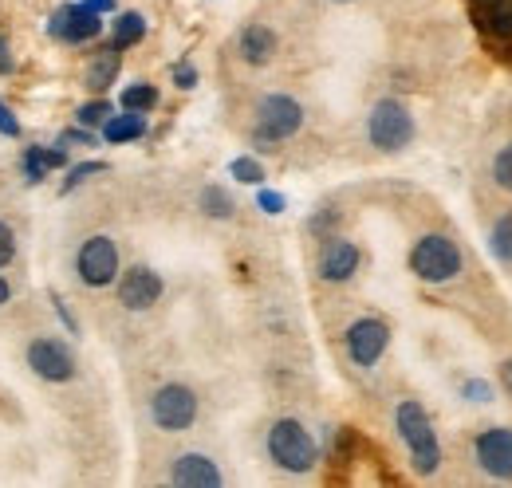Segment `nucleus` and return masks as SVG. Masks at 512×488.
<instances>
[{
  "mask_svg": "<svg viewBox=\"0 0 512 488\" xmlns=\"http://www.w3.org/2000/svg\"><path fill=\"white\" fill-rule=\"evenodd\" d=\"M174 83H178L182 91L197 87V71H193V63H178V67H174Z\"/></svg>",
  "mask_w": 512,
  "mask_h": 488,
  "instance_id": "obj_30",
  "label": "nucleus"
},
{
  "mask_svg": "<svg viewBox=\"0 0 512 488\" xmlns=\"http://www.w3.org/2000/svg\"><path fill=\"white\" fill-rule=\"evenodd\" d=\"M48 32L64 44H91L103 32V16L91 12L87 4H64L56 8V16L48 20Z\"/></svg>",
  "mask_w": 512,
  "mask_h": 488,
  "instance_id": "obj_10",
  "label": "nucleus"
},
{
  "mask_svg": "<svg viewBox=\"0 0 512 488\" xmlns=\"http://www.w3.org/2000/svg\"><path fill=\"white\" fill-rule=\"evenodd\" d=\"M8 296H12V284H8V280H4V276H0V307L8 304Z\"/></svg>",
  "mask_w": 512,
  "mask_h": 488,
  "instance_id": "obj_36",
  "label": "nucleus"
},
{
  "mask_svg": "<svg viewBox=\"0 0 512 488\" xmlns=\"http://www.w3.org/2000/svg\"><path fill=\"white\" fill-rule=\"evenodd\" d=\"M256 205H260L268 217H276V213H284V193H276V189H260V193H256Z\"/></svg>",
  "mask_w": 512,
  "mask_h": 488,
  "instance_id": "obj_28",
  "label": "nucleus"
},
{
  "mask_svg": "<svg viewBox=\"0 0 512 488\" xmlns=\"http://www.w3.org/2000/svg\"><path fill=\"white\" fill-rule=\"evenodd\" d=\"M44 174H48L44 154H40V146H32V150L24 154V178H28V182H44Z\"/></svg>",
  "mask_w": 512,
  "mask_h": 488,
  "instance_id": "obj_27",
  "label": "nucleus"
},
{
  "mask_svg": "<svg viewBox=\"0 0 512 488\" xmlns=\"http://www.w3.org/2000/svg\"><path fill=\"white\" fill-rule=\"evenodd\" d=\"M119 67H123V56H119V48L111 44V48H103L95 60L87 63V71H83V83H87L91 91H107V87L119 79Z\"/></svg>",
  "mask_w": 512,
  "mask_h": 488,
  "instance_id": "obj_16",
  "label": "nucleus"
},
{
  "mask_svg": "<svg viewBox=\"0 0 512 488\" xmlns=\"http://www.w3.org/2000/svg\"><path fill=\"white\" fill-rule=\"evenodd\" d=\"M0 134H8V138H16V134H20V122L12 119V111H8L4 103H0Z\"/></svg>",
  "mask_w": 512,
  "mask_h": 488,
  "instance_id": "obj_32",
  "label": "nucleus"
},
{
  "mask_svg": "<svg viewBox=\"0 0 512 488\" xmlns=\"http://www.w3.org/2000/svg\"><path fill=\"white\" fill-rule=\"evenodd\" d=\"M91 12H99V16H107V12H115V0H83Z\"/></svg>",
  "mask_w": 512,
  "mask_h": 488,
  "instance_id": "obj_34",
  "label": "nucleus"
},
{
  "mask_svg": "<svg viewBox=\"0 0 512 488\" xmlns=\"http://www.w3.org/2000/svg\"><path fill=\"white\" fill-rule=\"evenodd\" d=\"M162 300V276L146 264H134L130 272H123L119 280V304L127 311H146Z\"/></svg>",
  "mask_w": 512,
  "mask_h": 488,
  "instance_id": "obj_12",
  "label": "nucleus"
},
{
  "mask_svg": "<svg viewBox=\"0 0 512 488\" xmlns=\"http://www.w3.org/2000/svg\"><path fill=\"white\" fill-rule=\"evenodd\" d=\"M158 107V91L150 83H134L123 91V111H138V115H150Z\"/></svg>",
  "mask_w": 512,
  "mask_h": 488,
  "instance_id": "obj_21",
  "label": "nucleus"
},
{
  "mask_svg": "<svg viewBox=\"0 0 512 488\" xmlns=\"http://www.w3.org/2000/svg\"><path fill=\"white\" fill-rule=\"evenodd\" d=\"M493 182L512 193V142L509 146H501L497 158H493Z\"/></svg>",
  "mask_w": 512,
  "mask_h": 488,
  "instance_id": "obj_25",
  "label": "nucleus"
},
{
  "mask_svg": "<svg viewBox=\"0 0 512 488\" xmlns=\"http://www.w3.org/2000/svg\"><path fill=\"white\" fill-rule=\"evenodd\" d=\"M75 268H79V280H83L87 288H107V284H115V276H119V248H115L111 237L95 233V237H87V241L79 244Z\"/></svg>",
  "mask_w": 512,
  "mask_h": 488,
  "instance_id": "obj_7",
  "label": "nucleus"
},
{
  "mask_svg": "<svg viewBox=\"0 0 512 488\" xmlns=\"http://www.w3.org/2000/svg\"><path fill=\"white\" fill-rule=\"evenodd\" d=\"M103 170H107V166H103V162H83V166H75V170H71V174H67L64 193H71V189H75V185H83V182H87V178H95V174H103Z\"/></svg>",
  "mask_w": 512,
  "mask_h": 488,
  "instance_id": "obj_26",
  "label": "nucleus"
},
{
  "mask_svg": "<svg viewBox=\"0 0 512 488\" xmlns=\"http://www.w3.org/2000/svg\"><path fill=\"white\" fill-rule=\"evenodd\" d=\"M477 24L497 36V40H512V0H497V4H477Z\"/></svg>",
  "mask_w": 512,
  "mask_h": 488,
  "instance_id": "obj_17",
  "label": "nucleus"
},
{
  "mask_svg": "<svg viewBox=\"0 0 512 488\" xmlns=\"http://www.w3.org/2000/svg\"><path fill=\"white\" fill-rule=\"evenodd\" d=\"M268 457L284 469V473H312L320 461V445L296 418H280L268 429Z\"/></svg>",
  "mask_w": 512,
  "mask_h": 488,
  "instance_id": "obj_2",
  "label": "nucleus"
},
{
  "mask_svg": "<svg viewBox=\"0 0 512 488\" xmlns=\"http://www.w3.org/2000/svg\"><path fill=\"white\" fill-rule=\"evenodd\" d=\"M367 138L383 154H394V150L414 142V115L398 99H383V103H375V111L367 119Z\"/></svg>",
  "mask_w": 512,
  "mask_h": 488,
  "instance_id": "obj_5",
  "label": "nucleus"
},
{
  "mask_svg": "<svg viewBox=\"0 0 512 488\" xmlns=\"http://www.w3.org/2000/svg\"><path fill=\"white\" fill-rule=\"evenodd\" d=\"M233 197L221 189V185H205L201 189V213H209V217H217V221H225V217H233Z\"/></svg>",
  "mask_w": 512,
  "mask_h": 488,
  "instance_id": "obj_20",
  "label": "nucleus"
},
{
  "mask_svg": "<svg viewBox=\"0 0 512 488\" xmlns=\"http://www.w3.org/2000/svg\"><path fill=\"white\" fill-rule=\"evenodd\" d=\"M489 248L497 260L512 264V213H505L497 225H493V237H489Z\"/></svg>",
  "mask_w": 512,
  "mask_h": 488,
  "instance_id": "obj_22",
  "label": "nucleus"
},
{
  "mask_svg": "<svg viewBox=\"0 0 512 488\" xmlns=\"http://www.w3.org/2000/svg\"><path fill=\"white\" fill-rule=\"evenodd\" d=\"M501 382H505V390L512 394V359L505 366H501Z\"/></svg>",
  "mask_w": 512,
  "mask_h": 488,
  "instance_id": "obj_35",
  "label": "nucleus"
},
{
  "mask_svg": "<svg viewBox=\"0 0 512 488\" xmlns=\"http://www.w3.org/2000/svg\"><path fill=\"white\" fill-rule=\"evenodd\" d=\"M12 256H16V233H12V225L0 221V268H8Z\"/></svg>",
  "mask_w": 512,
  "mask_h": 488,
  "instance_id": "obj_29",
  "label": "nucleus"
},
{
  "mask_svg": "<svg viewBox=\"0 0 512 488\" xmlns=\"http://www.w3.org/2000/svg\"><path fill=\"white\" fill-rule=\"evenodd\" d=\"M410 272L426 284H446L461 272V252L457 244L442 237V233H430L410 248Z\"/></svg>",
  "mask_w": 512,
  "mask_h": 488,
  "instance_id": "obj_3",
  "label": "nucleus"
},
{
  "mask_svg": "<svg viewBox=\"0 0 512 488\" xmlns=\"http://www.w3.org/2000/svg\"><path fill=\"white\" fill-rule=\"evenodd\" d=\"M477 4H497V0H477Z\"/></svg>",
  "mask_w": 512,
  "mask_h": 488,
  "instance_id": "obj_37",
  "label": "nucleus"
},
{
  "mask_svg": "<svg viewBox=\"0 0 512 488\" xmlns=\"http://www.w3.org/2000/svg\"><path fill=\"white\" fill-rule=\"evenodd\" d=\"M150 418L154 426L166 429V433H182L197 422V394L182 382H170L162 386L154 398H150Z\"/></svg>",
  "mask_w": 512,
  "mask_h": 488,
  "instance_id": "obj_6",
  "label": "nucleus"
},
{
  "mask_svg": "<svg viewBox=\"0 0 512 488\" xmlns=\"http://www.w3.org/2000/svg\"><path fill=\"white\" fill-rule=\"evenodd\" d=\"M142 36H146V16L142 12H119L115 32H111V44L123 52V48H134Z\"/></svg>",
  "mask_w": 512,
  "mask_h": 488,
  "instance_id": "obj_19",
  "label": "nucleus"
},
{
  "mask_svg": "<svg viewBox=\"0 0 512 488\" xmlns=\"http://www.w3.org/2000/svg\"><path fill=\"white\" fill-rule=\"evenodd\" d=\"M359 272V248L343 237H327L320 248V276L327 284H347Z\"/></svg>",
  "mask_w": 512,
  "mask_h": 488,
  "instance_id": "obj_13",
  "label": "nucleus"
},
{
  "mask_svg": "<svg viewBox=\"0 0 512 488\" xmlns=\"http://www.w3.org/2000/svg\"><path fill=\"white\" fill-rule=\"evenodd\" d=\"M28 366L44 382H71L75 378V355H71V347L60 343V339H48V335H40V339L28 343Z\"/></svg>",
  "mask_w": 512,
  "mask_h": 488,
  "instance_id": "obj_9",
  "label": "nucleus"
},
{
  "mask_svg": "<svg viewBox=\"0 0 512 488\" xmlns=\"http://www.w3.org/2000/svg\"><path fill=\"white\" fill-rule=\"evenodd\" d=\"M461 394H465L469 402H489V386H485V382H477V378H473V382H465V386H461Z\"/></svg>",
  "mask_w": 512,
  "mask_h": 488,
  "instance_id": "obj_31",
  "label": "nucleus"
},
{
  "mask_svg": "<svg viewBox=\"0 0 512 488\" xmlns=\"http://www.w3.org/2000/svg\"><path fill=\"white\" fill-rule=\"evenodd\" d=\"M229 174H233L237 182H245V185H260V182H264V166H260L256 158H233Z\"/></svg>",
  "mask_w": 512,
  "mask_h": 488,
  "instance_id": "obj_24",
  "label": "nucleus"
},
{
  "mask_svg": "<svg viewBox=\"0 0 512 488\" xmlns=\"http://www.w3.org/2000/svg\"><path fill=\"white\" fill-rule=\"evenodd\" d=\"M115 115V107L107 103V99H95V103H83L79 111H75V119L79 126H103V122Z\"/></svg>",
  "mask_w": 512,
  "mask_h": 488,
  "instance_id": "obj_23",
  "label": "nucleus"
},
{
  "mask_svg": "<svg viewBox=\"0 0 512 488\" xmlns=\"http://www.w3.org/2000/svg\"><path fill=\"white\" fill-rule=\"evenodd\" d=\"M473 453H477V465H481L489 477L512 481V429L509 426L485 429V433L477 437Z\"/></svg>",
  "mask_w": 512,
  "mask_h": 488,
  "instance_id": "obj_11",
  "label": "nucleus"
},
{
  "mask_svg": "<svg viewBox=\"0 0 512 488\" xmlns=\"http://www.w3.org/2000/svg\"><path fill=\"white\" fill-rule=\"evenodd\" d=\"M343 343H347V355L359 366H375L383 359L386 347H390V327H386L383 319H375V315H363V319H355L347 327Z\"/></svg>",
  "mask_w": 512,
  "mask_h": 488,
  "instance_id": "obj_8",
  "label": "nucleus"
},
{
  "mask_svg": "<svg viewBox=\"0 0 512 488\" xmlns=\"http://www.w3.org/2000/svg\"><path fill=\"white\" fill-rule=\"evenodd\" d=\"M276 48H280V40H276V32L264 28V24H249V28L241 32V60L253 63V67H264V63L276 56Z\"/></svg>",
  "mask_w": 512,
  "mask_h": 488,
  "instance_id": "obj_15",
  "label": "nucleus"
},
{
  "mask_svg": "<svg viewBox=\"0 0 512 488\" xmlns=\"http://www.w3.org/2000/svg\"><path fill=\"white\" fill-rule=\"evenodd\" d=\"M12 67H16V60H12V48H8V40L0 36V75H12Z\"/></svg>",
  "mask_w": 512,
  "mask_h": 488,
  "instance_id": "obj_33",
  "label": "nucleus"
},
{
  "mask_svg": "<svg viewBox=\"0 0 512 488\" xmlns=\"http://www.w3.org/2000/svg\"><path fill=\"white\" fill-rule=\"evenodd\" d=\"M170 481L182 488H217L221 485V469L205 453H182L170 469Z\"/></svg>",
  "mask_w": 512,
  "mask_h": 488,
  "instance_id": "obj_14",
  "label": "nucleus"
},
{
  "mask_svg": "<svg viewBox=\"0 0 512 488\" xmlns=\"http://www.w3.org/2000/svg\"><path fill=\"white\" fill-rule=\"evenodd\" d=\"M142 134H146V119H142L138 111H127V115H111V119L103 122V138H107L111 146L134 142V138H142Z\"/></svg>",
  "mask_w": 512,
  "mask_h": 488,
  "instance_id": "obj_18",
  "label": "nucleus"
},
{
  "mask_svg": "<svg viewBox=\"0 0 512 488\" xmlns=\"http://www.w3.org/2000/svg\"><path fill=\"white\" fill-rule=\"evenodd\" d=\"M304 126V107L292 95H264L256 107V142L276 146Z\"/></svg>",
  "mask_w": 512,
  "mask_h": 488,
  "instance_id": "obj_4",
  "label": "nucleus"
},
{
  "mask_svg": "<svg viewBox=\"0 0 512 488\" xmlns=\"http://www.w3.org/2000/svg\"><path fill=\"white\" fill-rule=\"evenodd\" d=\"M394 426H398V437H402L406 449H410L414 473H422V477L438 473V465H442V445H438L434 422H430V414L422 410V402H402V406L394 410Z\"/></svg>",
  "mask_w": 512,
  "mask_h": 488,
  "instance_id": "obj_1",
  "label": "nucleus"
}]
</instances>
